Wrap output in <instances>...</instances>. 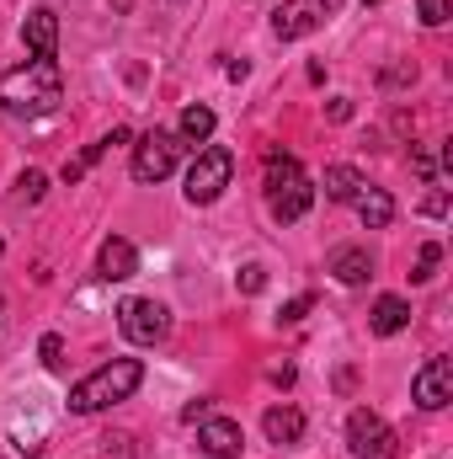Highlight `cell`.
Segmentation results:
<instances>
[{
  "mask_svg": "<svg viewBox=\"0 0 453 459\" xmlns=\"http://www.w3.org/2000/svg\"><path fill=\"white\" fill-rule=\"evenodd\" d=\"M102 459H133V438L128 433H107L102 438Z\"/></svg>",
  "mask_w": 453,
  "mask_h": 459,
  "instance_id": "cell-24",
  "label": "cell"
},
{
  "mask_svg": "<svg viewBox=\"0 0 453 459\" xmlns=\"http://www.w3.org/2000/svg\"><path fill=\"white\" fill-rule=\"evenodd\" d=\"M411 166H416V177H422V182H432V177H438V155H432V150H416V155H411Z\"/></svg>",
  "mask_w": 453,
  "mask_h": 459,
  "instance_id": "cell-27",
  "label": "cell"
},
{
  "mask_svg": "<svg viewBox=\"0 0 453 459\" xmlns=\"http://www.w3.org/2000/svg\"><path fill=\"white\" fill-rule=\"evenodd\" d=\"M267 379H272V385H294V363H272Z\"/></svg>",
  "mask_w": 453,
  "mask_h": 459,
  "instance_id": "cell-29",
  "label": "cell"
},
{
  "mask_svg": "<svg viewBox=\"0 0 453 459\" xmlns=\"http://www.w3.org/2000/svg\"><path fill=\"white\" fill-rule=\"evenodd\" d=\"M438 256H443V246H438V240H427V246H422V256H416V273H411V278H416V283H427V278H432V267H438Z\"/></svg>",
  "mask_w": 453,
  "mask_h": 459,
  "instance_id": "cell-23",
  "label": "cell"
},
{
  "mask_svg": "<svg viewBox=\"0 0 453 459\" xmlns=\"http://www.w3.org/2000/svg\"><path fill=\"white\" fill-rule=\"evenodd\" d=\"M235 289H240V294H261V289H267V267H256V262H245V267L235 273Z\"/></svg>",
  "mask_w": 453,
  "mask_h": 459,
  "instance_id": "cell-21",
  "label": "cell"
},
{
  "mask_svg": "<svg viewBox=\"0 0 453 459\" xmlns=\"http://www.w3.org/2000/svg\"><path fill=\"white\" fill-rule=\"evenodd\" d=\"M133 273H139V251H133V240L107 235L102 251H97V278H102V283H128Z\"/></svg>",
  "mask_w": 453,
  "mask_h": 459,
  "instance_id": "cell-10",
  "label": "cell"
},
{
  "mask_svg": "<svg viewBox=\"0 0 453 459\" xmlns=\"http://www.w3.org/2000/svg\"><path fill=\"white\" fill-rule=\"evenodd\" d=\"M310 305H315V299H310V294H299V299H288V305L278 310V321H288V326H294V321H304V316H310Z\"/></svg>",
  "mask_w": 453,
  "mask_h": 459,
  "instance_id": "cell-26",
  "label": "cell"
},
{
  "mask_svg": "<svg viewBox=\"0 0 453 459\" xmlns=\"http://www.w3.org/2000/svg\"><path fill=\"white\" fill-rule=\"evenodd\" d=\"M229 177H235V155H229L225 144L198 150V160L187 166V204H192V209L219 204V198H225V187H229Z\"/></svg>",
  "mask_w": 453,
  "mask_h": 459,
  "instance_id": "cell-4",
  "label": "cell"
},
{
  "mask_svg": "<svg viewBox=\"0 0 453 459\" xmlns=\"http://www.w3.org/2000/svg\"><path fill=\"white\" fill-rule=\"evenodd\" d=\"M310 27H315V16H310L304 5H278V11H272V32H278L283 43H294V38H304Z\"/></svg>",
  "mask_w": 453,
  "mask_h": 459,
  "instance_id": "cell-18",
  "label": "cell"
},
{
  "mask_svg": "<svg viewBox=\"0 0 453 459\" xmlns=\"http://www.w3.org/2000/svg\"><path fill=\"white\" fill-rule=\"evenodd\" d=\"M0 102L5 113L16 117H43L64 102V75H59V59H27L16 70L0 75Z\"/></svg>",
  "mask_w": 453,
  "mask_h": 459,
  "instance_id": "cell-1",
  "label": "cell"
},
{
  "mask_svg": "<svg viewBox=\"0 0 453 459\" xmlns=\"http://www.w3.org/2000/svg\"><path fill=\"white\" fill-rule=\"evenodd\" d=\"M214 123H219L214 108H187L182 123H176V139H182V144H209V139H214Z\"/></svg>",
  "mask_w": 453,
  "mask_h": 459,
  "instance_id": "cell-17",
  "label": "cell"
},
{
  "mask_svg": "<svg viewBox=\"0 0 453 459\" xmlns=\"http://www.w3.org/2000/svg\"><path fill=\"white\" fill-rule=\"evenodd\" d=\"M43 193H48V177H43V171H21V182H16V198H21V204H38Z\"/></svg>",
  "mask_w": 453,
  "mask_h": 459,
  "instance_id": "cell-20",
  "label": "cell"
},
{
  "mask_svg": "<svg viewBox=\"0 0 453 459\" xmlns=\"http://www.w3.org/2000/svg\"><path fill=\"white\" fill-rule=\"evenodd\" d=\"M363 5H373V0H363Z\"/></svg>",
  "mask_w": 453,
  "mask_h": 459,
  "instance_id": "cell-34",
  "label": "cell"
},
{
  "mask_svg": "<svg viewBox=\"0 0 453 459\" xmlns=\"http://www.w3.org/2000/svg\"><path fill=\"white\" fill-rule=\"evenodd\" d=\"M38 358H43L48 368H59V363H64V337H59V332H48V337L38 342Z\"/></svg>",
  "mask_w": 453,
  "mask_h": 459,
  "instance_id": "cell-25",
  "label": "cell"
},
{
  "mask_svg": "<svg viewBox=\"0 0 453 459\" xmlns=\"http://www.w3.org/2000/svg\"><path fill=\"white\" fill-rule=\"evenodd\" d=\"M113 144H128V128H113V134H102L97 144H86V150H81V160H64V182H81V177H86V171H91Z\"/></svg>",
  "mask_w": 453,
  "mask_h": 459,
  "instance_id": "cell-16",
  "label": "cell"
},
{
  "mask_svg": "<svg viewBox=\"0 0 453 459\" xmlns=\"http://www.w3.org/2000/svg\"><path fill=\"white\" fill-rule=\"evenodd\" d=\"M261 428H267L272 444H299V438H304V411H299V406H272V411L261 417Z\"/></svg>",
  "mask_w": 453,
  "mask_h": 459,
  "instance_id": "cell-15",
  "label": "cell"
},
{
  "mask_svg": "<svg viewBox=\"0 0 453 459\" xmlns=\"http://www.w3.org/2000/svg\"><path fill=\"white\" fill-rule=\"evenodd\" d=\"M352 209H357V220H363L368 230H384L389 220H395V198H389L384 187H368V182L352 193Z\"/></svg>",
  "mask_w": 453,
  "mask_h": 459,
  "instance_id": "cell-13",
  "label": "cell"
},
{
  "mask_svg": "<svg viewBox=\"0 0 453 459\" xmlns=\"http://www.w3.org/2000/svg\"><path fill=\"white\" fill-rule=\"evenodd\" d=\"M326 113L337 117V123H346V117H352V102H346V97H337V102H331V108H326Z\"/></svg>",
  "mask_w": 453,
  "mask_h": 459,
  "instance_id": "cell-31",
  "label": "cell"
},
{
  "mask_svg": "<svg viewBox=\"0 0 453 459\" xmlns=\"http://www.w3.org/2000/svg\"><path fill=\"white\" fill-rule=\"evenodd\" d=\"M245 70H251L245 59H229V65H225V75H229V81H245Z\"/></svg>",
  "mask_w": 453,
  "mask_h": 459,
  "instance_id": "cell-32",
  "label": "cell"
},
{
  "mask_svg": "<svg viewBox=\"0 0 453 459\" xmlns=\"http://www.w3.org/2000/svg\"><path fill=\"white\" fill-rule=\"evenodd\" d=\"M203 417H214V411H209V401H192V406L182 411V422H203Z\"/></svg>",
  "mask_w": 453,
  "mask_h": 459,
  "instance_id": "cell-30",
  "label": "cell"
},
{
  "mask_svg": "<svg viewBox=\"0 0 453 459\" xmlns=\"http://www.w3.org/2000/svg\"><path fill=\"white\" fill-rule=\"evenodd\" d=\"M0 256H5V235H0Z\"/></svg>",
  "mask_w": 453,
  "mask_h": 459,
  "instance_id": "cell-33",
  "label": "cell"
},
{
  "mask_svg": "<svg viewBox=\"0 0 453 459\" xmlns=\"http://www.w3.org/2000/svg\"><path fill=\"white\" fill-rule=\"evenodd\" d=\"M117 332L133 347H155L171 337V310L160 299H123L117 305Z\"/></svg>",
  "mask_w": 453,
  "mask_h": 459,
  "instance_id": "cell-6",
  "label": "cell"
},
{
  "mask_svg": "<svg viewBox=\"0 0 453 459\" xmlns=\"http://www.w3.org/2000/svg\"><path fill=\"white\" fill-rule=\"evenodd\" d=\"M198 449L209 459H240L245 433H240V422H229V417H203V422H198Z\"/></svg>",
  "mask_w": 453,
  "mask_h": 459,
  "instance_id": "cell-9",
  "label": "cell"
},
{
  "mask_svg": "<svg viewBox=\"0 0 453 459\" xmlns=\"http://www.w3.org/2000/svg\"><path fill=\"white\" fill-rule=\"evenodd\" d=\"M21 43L32 48V59H59V16L48 5H38L27 22H21Z\"/></svg>",
  "mask_w": 453,
  "mask_h": 459,
  "instance_id": "cell-11",
  "label": "cell"
},
{
  "mask_svg": "<svg viewBox=\"0 0 453 459\" xmlns=\"http://www.w3.org/2000/svg\"><path fill=\"white\" fill-rule=\"evenodd\" d=\"M422 214H432V220H443V214H449V193H432V198L422 204Z\"/></svg>",
  "mask_w": 453,
  "mask_h": 459,
  "instance_id": "cell-28",
  "label": "cell"
},
{
  "mask_svg": "<svg viewBox=\"0 0 453 459\" xmlns=\"http://www.w3.org/2000/svg\"><path fill=\"white\" fill-rule=\"evenodd\" d=\"M449 0H416V16H422V27H443L449 22Z\"/></svg>",
  "mask_w": 453,
  "mask_h": 459,
  "instance_id": "cell-22",
  "label": "cell"
},
{
  "mask_svg": "<svg viewBox=\"0 0 453 459\" xmlns=\"http://www.w3.org/2000/svg\"><path fill=\"white\" fill-rule=\"evenodd\" d=\"M346 449H352V459H400V438L379 411L357 406L346 417Z\"/></svg>",
  "mask_w": 453,
  "mask_h": 459,
  "instance_id": "cell-5",
  "label": "cell"
},
{
  "mask_svg": "<svg viewBox=\"0 0 453 459\" xmlns=\"http://www.w3.org/2000/svg\"><path fill=\"white\" fill-rule=\"evenodd\" d=\"M182 150H187V144H182L176 134H166V128L144 134V139L133 144V182H166V177L176 171Z\"/></svg>",
  "mask_w": 453,
  "mask_h": 459,
  "instance_id": "cell-7",
  "label": "cell"
},
{
  "mask_svg": "<svg viewBox=\"0 0 453 459\" xmlns=\"http://www.w3.org/2000/svg\"><path fill=\"white\" fill-rule=\"evenodd\" d=\"M368 326H373V337H395V332H406V326H411V305H406L400 294H384V299H373Z\"/></svg>",
  "mask_w": 453,
  "mask_h": 459,
  "instance_id": "cell-14",
  "label": "cell"
},
{
  "mask_svg": "<svg viewBox=\"0 0 453 459\" xmlns=\"http://www.w3.org/2000/svg\"><path fill=\"white\" fill-rule=\"evenodd\" d=\"M326 273H337V283L357 289V283H368V278H373V256H368L363 246H341V251H331Z\"/></svg>",
  "mask_w": 453,
  "mask_h": 459,
  "instance_id": "cell-12",
  "label": "cell"
},
{
  "mask_svg": "<svg viewBox=\"0 0 453 459\" xmlns=\"http://www.w3.org/2000/svg\"><path fill=\"white\" fill-rule=\"evenodd\" d=\"M139 379H144V363H139V358H113V363H102L97 374H86V379L70 390V411H75V417L107 411V406L128 401V395L139 390Z\"/></svg>",
  "mask_w": 453,
  "mask_h": 459,
  "instance_id": "cell-2",
  "label": "cell"
},
{
  "mask_svg": "<svg viewBox=\"0 0 453 459\" xmlns=\"http://www.w3.org/2000/svg\"><path fill=\"white\" fill-rule=\"evenodd\" d=\"M411 401L422 406V411H443L453 401V363L449 358H432V363H422V374L411 379Z\"/></svg>",
  "mask_w": 453,
  "mask_h": 459,
  "instance_id": "cell-8",
  "label": "cell"
},
{
  "mask_svg": "<svg viewBox=\"0 0 453 459\" xmlns=\"http://www.w3.org/2000/svg\"><path fill=\"white\" fill-rule=\"evenodd\" d=\"M310 204H315V187H310L304 166H299L294 155L272 150V155H267V209H272V220H278V225H294V220L310 214Z\"/></svg>",
  "mask_w": 453,
  "mask_h": 459,
  "instance_id": "cell-3",
  "label": "cell"
},
{
  "mask_svg": "<svg viewBox=\"0 0 453 459\" xmlns=\"http://www.w3.org/2000/svg\"><path fill=\"white\" fill-rule=\"evenodd\" d=\"M363 187V177L352 166H326V198L331 204H352V193Z\"/></svg>",
  "mask_w": 453,
  "mask_h": 459,
  "instance_id": "cell-19",
  "label": "cell"
}]
</instances>
